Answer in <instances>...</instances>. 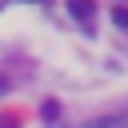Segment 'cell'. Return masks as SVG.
Returning a JSON list of instances; mask_svg holds the SVG:
<instances>
[{
  "label": "cell",
  "instance_id": "5b68a950",
  "mask_svg": "<svg viewBox=\"0 0 128 128\" xmlns=\"http://www.w3.org/2000/svg\"><path fill=\"white\" fill-rule=\"evenodd\" d=\"M4 88H8V80H4V76H0V92H4Z\"/></svg>",
  "mask_w": 128,
  "mask_h": 128
},
{
  "label": "cell",
  "instance_id": "3957f363",
  "mask_svg": "<svg viewBox=\"0 0 128 128\" xmlns=\"http://www.w3.org/2000/svg\"><path fill=\"white\" fill-rule=\"evenodd\" d=\"M112 20H116L120 28H128V8H124V4H116V8H112Z\"/></svg>",
  "mask_w": 128,
  "mask_h": 128
},
{
  "label": "cell",
  "instance_id": "277c9868",
  "mask_svg": "<svg viewBox=\"0 0 128 128\" xmlns=\"http://www.w3.org/2000/svg\"><path fill=\"white\" fill-rule=\"evenodd\" d=\"M0 128H20V124H16L12 116H0Z\"/></svg>",
  "mask_w": 128,
  "mask_h": 128
},
{
  "label": "cell",
  "instance_id": "6da1fadb",
  "mask_svg": "<svg viewBox=\"0 0 128 128\" xmlns=\"http://www.w3.org/2000/svg\"><path fill=\"white\" fill-rule=\"evenodd\" d=\"M68 12H72V20L84 24V32H92V24H96V4L92 0H68Z\"/></svg>",
  "mask_w": 128,
  "mask_h": 128
},
{
  "label": "cell",
  "instance_id": "7a4b0ae2",
  "mask_svg": "<svg viewBox=\"0 0 128 128\" xmlns=\"http://www.w3.org/2000/svg\"><path fill=\"white\" fill-rule=\"evenodd\" d=\"M88 128H128V116H124V112H116V116H96Z\"/></svg>",
  "mask_w": 128,
  "mask_h": 128
},
{
  "label": "cell",
  "instance_id": "8992f818",
  "mask_svg": "<svg viewBox=\"0 0 128 128\" xmlns=\"http://www.w3.org/2000/svg\"><path fill=\"white\" fill-rule=\"evenodd\" d=\"M36 4H44V0H36Z\"/></svg>",
  "mask_w": 128,
  "mask_h": 128
}]
</instances>
